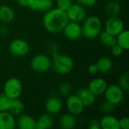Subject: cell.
Listing matches in <instances>:
<instances>
[{"instance_id": "cell-1", "label": "cell", "mask_w": 129, "mask_h": 129, "mask_svg": "<svg viewBox=\"0 0 129 129\" xmlns=\"http://www.w3.org/2000/svg\"><path fill=\"white\" fill-rule=\"evenodd\" d=\"M69 22L66 11L57 8H51L46 11L43 17V26L45 29L51 34L61 33Z\"/></svg>"}, {"instance_id": "cell-2", "label": "cell", "mask_w": 129, "mask_h": 129, "mask_svg": "<svg viewBox=\"0 0 129 129\" xmlns=\"http://www.w3.org/2000/svg\"><path fill=\"white\" fill-rule=\"evenodd\" d=\"M81 26L82 36L88 39H94L101 33L102 22L98 16L91 15L85 17Z\"/></svg>"}, {"instance_id": "cell-3", "label": "cell", "mask_w": 129, "mask_h": 129, "mask_svg": "<svg viewBox=\"0 0 129 129\" xmlns=\"http://www.w3.org/2000/svg\"><path fill=\"white\" fill-rule=\"evenodd\" d=\"M53 57L51 67L55 73L60 75H66L72 71L74 62L71 57L67 54H56Z\"/></svg>"}, {"instance_id": "cell-4", "label": "cell", "mask_w": 129, "mask_h": 129, "mask_svg": "<svg viewBox=\"0 0 129 129\" xmlns=\"http://www.w3.org/2000/svg\"><path fill=\"white\" fill-rule=\"evenodd\" d=\"M3 91L4 94L11 99L19 98L22 94L23 85L19 79L14 77L10 78L4 85Z\"/></svg>"}, {"instance_id": "cell-5", "label": "cell", "mask_w": 129, "mask_h": 129, "mask_svg": "<svg viewBox=\"0 0 129 129\" xmlns=\"http://www.w3.org/2000/svg\"><path fill=\"white\" fill-rule=\"evenodd\" d=\"M30 67L36 73H45L51 67V60L47 54H39L32 59Z\"/></svg>"}, {"instance_id": "cell-6", "label": "cell", "mask_w": 129, "mask_h": 129, "mask_svg": "<svg viewBox=\"0 0 129 129\" xmlns=\"http://www.w3.org/2000/svg\"><path fill=\"white\" fill-rule=\"evenodd\" d=\"M104 94L106 101L112 103L115 106L119 105L124 100V91L115 84L107 85Z\"/></svg>"}, {"instance_id": "cell-7", "label": "cell", "mask_w": 129, "mask_h": 129, "mask_svg": "<svg viewBox=\"0 0 129 129\" xmlns=\"http://www.w3.org/2000/svg\"><path fill=\"white\" fill-rule=\"evenodd\" d=\"M67 16L69 21L80 23L82 22L87 17V11L84 6L79 3L72 4L70 7L66 11Z\"/></svg>"}, {"instance_id": "cell-8", "label": "cell", "mask_w": 129, "mask_h": 129, "mask_svg": "<svg viewBox=\"0 0 129 129\" xmlns=\"http://www.w3.org/2000/svg\"><path fill=\"white\" fill-rule=\"evenodd\" d=\"M9 51L16 57H23L29 51V45L22 39H15L9 44Z\"/></svg>"}, {"instance_id": "cell-9", "label": "cell", "mask_w": 129, "mask_h": 129, "mask_svg": "<svg viewBox=\"0 0 129 129\" xmlns=\"http://www.w3.org/2000/svg\"><path fill=\"white\" fill-rule=\"evenodd\" d=\"M62 32L63 33L64 36L70 41H76L82 36V26L79 23L73 21H69Z\"/></svg>"}, {"instance_id": "cell-10", "label": "cell", "mask_w": 129, "mask_h": 129, "mask_svg": "<svg viewBox=\"0 0 129 129\" xmlns=\"http://www.w3.org/2000/svg\"><path fill=\"white\" fill-rule=\"evenodd\" d=\"M66 107L69 113L74 116L80 115L85 108L83 104L77 94H70L67 96L66 101Z\"/></svg>"}, {"instance_id": "cell-11", "label": "cell", "mask_w": 129, "mask_h": 129, "mask_svg": "<svg viewBox=\"0 0 129 129\" xmlns=\"http://www.w3.org/2000/svg\"><path fill=\"white\" fill-rule=\"evenodd\" d=\"M123 29H125V25L122 20L118 16L109 17L105 23V31L113 35L117 36Z\"/></svg>"}, {"instance_id": "cell-12", "label": "cell", "mask_w": 129, "mask_h": 129, "mask_svg": "<svg viewBox=\"0 0 129 129\" xmlns=\"http://www.w3.org/2000/svg\"><path fill=\"white\" fill-rule=\"evenodd\" d=\"M77 96L81 100L85 107H90L94 104L96 101V96L87 88H80L77 91Z\"/></svg>"}, {"instance_id": "cell-13", "label": "cell", "mask_w": 129, "mask_h": 129, "mask_svg": "<svg viewBox=\"0 0 129 129\" xmlns=\"http://www.w3.org/2000/svg\"><path fill=\"white\" fill-rule=\"evenodd\" d=\"M107 88V83L102 78H95L92 79L89 82L88 86V88L95 96L104 94Z\"/></svg>"}, {"instance_id": "cell-14", "label": "cell", "mask_w": 129, "mask_h": 129, "mask_svg": "<svg viewBox=\"0 0 129 129\" xmlns=\"http://www.w3.org/2000/svg\"><path fill=\"white\" fill-rule=\"evenodd\" d=\"M45 106L48 113L54 115L59 113L61 111L63 108V103L59 98L56 96H52L46 101Z\"/></svg>"}, {"instance_id": "cell-15", "label": "cell", "mask_w": 129, "mask_h": 129, "mask_svg": "<svg viewBox=\"0 0 129 129\" xmlns=\"http://www.w3.org/2000/svg\"><path fill=\"white\" fill-rule=\"evenodd\" d=\"M16 127L14 116L9 111L0 112V129H13Z\"/></svg>"}, {"instance_id": "cell-16", "label": "cell", "mask_w": 129, "mask_h": 129, "mask_svg": "<svg viewBox=\"0 0 129 129\" xmlns=\"http://www.w3.org/2000/svg\"><path fill=\"white\" fill-rule=\"evenodd\" d=\"M16 125L20 129H36V120L26 114H21L19 116Z\"/></svg>"}, {"instance_id": "cell-17", "label": "cell", "mask_w": 129, "mask_h": 129, "mask_svg": "<svg viewBox=\"0 0 129 129\" xmlns=\"http://www.w3.org/2000/svg\"><path fill=\"white\" fill-rule=\"evenodd\" d=\"M100 125L102 129H120L119 119L111 114L104 116L100 120Z\"/></svg>"}, {"instance_id": "cell-18", "label": "cell", "mask_w": 129, "mask_h": 129, "mask_svg": "<svg viewBox=\"0 0 129 129\" xmlns=\"http://www.w3.org/2000/svg\"><path fill=\"white\" fill-rule=\"evenodd\" d=\"M54 123L53 115L45 113L41 115L36 121V129H48L51 128Z\"/></svg>"}, {"instance_id": "cell-19", "label": "cell", "mask_w": 129, "mask_h": 129, "mask_svg": "<svg viewBox=\"0 0 129 129\" xmlns=\"http://www.w3.org/2000/svg\"><path fill=\"white\" fill-rule=\"evenodd\" d=\"M14 10L7 5H2L0 6V21L3 23H9L14 19Z\"/></svg>"}, {"instance_id": "cell-20", "label": "cell", "mask_w": 129, "mask_h": 129, "mask_svg": "<svg viewBox=\"0 0 129 129\" xmlns=\"http://www.w3.org/2000/svg\"><path fill=\"white\" fill-rule=\"evenodd\" d=\"M53 5V0H34L29 8L33 11L46 12L52 8Z\"/></svg>"}, {"instance_id": "cell-21", "label": "cell", "mask_w": 129, "mask_h": 129, "mask_svg": "<svg viewBox=\"0 0 129 129\" xmlns=\"http://www.w3.org/2000/svg\"><path fill=\"white\" fill-rule=\"evenodd\" d=\"M59 125L62 129H73L76 125V116L70 113L63 115L60 119Z\"/></svg>"}, {"instance_id": "cell-22", "label": "cell", "mask_w": 129, "mask_h": 129, "mask_svg": "<svg viewBox=\"0 0 129 129\" xmlns=\"http://www.w3.org/2000/svg\"><path fill=\"white\" fill-rule=\"evenodd\" d=\"M98 72L101 73H109L113 68V60L108 57H102L99 58L96 62Z\"/></svg>"}, {"instance_id": "cell-23", "label": "cell", "mask_w": 129, "mask_h": 129, "mask_svg": "<svg viewBox=\"0 0 129 129\" xmlns=\"http://www.w3.org/2000/svg\"><path fill=\"white\" fill-rule=\"evenodd\" d=\"M98 36L101 43L107 48H111L116 44V36L107 33L105 30L101 32Z\"/></svg>"}, {"instance_id": "cell-24", "label": "cell", "mask_w": 129, "mask_h": 129, "mask_svg": "<svg viewBox=\"0 0 129 129\" xmlns=\"http://www.w3.org/2000/svg\"><path fill=\"white\" fill-rule=\"evenodd\" d=\"M120 11H121L120 4L116 0H110L105 5V12L109 17L118 16Z\"/></svg>"}, {"instance_id": "cell-25", "label": "cell", "mask_w": 129, "mask_h": 129, "mask_svg": "<svg viewBox=\"0 0 129 129\" xmlns=\"http://www.w3.org/2000/svg\"><path fill=\"white\" fill-rule=\"evenodd\" d=\"M24 104L18 98L12 99L9 107L8 111L14 116H20L24 111Z\"/></svg>"}, {"instance_id": "cell-26", "label": "cell", "mask_w": 129, "mask_h": 129, "mask_svg": "<svg viewBox=\"0 0 129 129\" xmlns=\"http://www.w3.org/2000/svg\"><path fill=\"white\" fill-rule=\"evenodd\" d=\"M116 44L122 47L124 50L129 48V32L127 29H123L116 36Z\"/></svg>"}, {"instance_id": "cell-27", "label": "cell", "mask_w": 129, "mask_h": 129, "mask_svg": "<svg viewBox=\"0 0 129 129\" xmlns=\"http://www.w3.org/2000/svg\"><path fill=\"white\" fill-rule=\"evenodd\" d=\"M119 86L124 91H128L129 90V73L128 72L123 73L119 79Z\"/></svg>"}, {"instance_id": "cell-28", "label": "cell", "mask_w": 129, "mask_h": 129, "mask_svg": "<svg viewBox=\"0 0 129 129\" xmlns=\"http://www.w3.org/2000/svg\"><path fill=\"white\" fill-rule=\"evenodd\" d=\"M11 100L4 93L0 94V112L8 111Z\"/></svg>"}, {"instance_id": "cell-29", "label": "cell", "mask_w": 129, "mask_h": 129, "mask_svg": "<svg viewBox=\"0 0 129 129\" xmlns=\"http://www.w3.org/2000/svg\"><path fill=\"white\" fill-rule=\"evenodd\" d=\"M72 91V85L69 82H63L60 84L58 88L59 94L63 97H67L71 94Z\"/></svg>"}, {"instance_id": "cell-30", "label": "cell", "mask_w": 129, "mask_h": 129, "mask_svg": "<svg viewBox=\"0 0 129 129\" xmlns=\"http://www.w3.org/2000/svg\"><path fill=\"white\" fill-rule=\"evenodd\" d=\"M115 107L116 106L113 105L112 103H110V102H109L107 101H105L101 105V110L105 115H107V114H111L115 110Z\"/></svg>"}, {"instance_id": "cell-31", "label": "cell", "mask_w": 129, "mask_h": 129, "mask_svg": "<svg viewBox=\"0 0 129 129\" xmlns=\"http://www.w3.org/2000/svg\"><path fill=\"white\" fill-rule=\"evenodd\" d=\"M72 4H73L72 0H57V8L62 11H66Z\"/></svg>"}, {"instance_id": "cell-32", "label": "cell", "mask_w": 129, "mask_h": 129, "mask_svg": "<svg viewBox=\"0 0 129 129\" xmlns=\"http://www.w3.org/2000/svg\"><path fill=\"white\" fill-rule=\"evenodd\" d=\"M47 50L52 55L54 56V54H57V51H58V45L56 42H50L48 46H47Z\"/></svg>"}, {"instance_id": "cell-33", "label": "cell", "mask_w": 129, "mask_h": 129, "mask_svg": "<svg viewBox=\"0 0 129 129\" xmlns=\"http://www.w3.org/2000/svg\"><path fill=\"white\" fill-rule=\"evenodd\" d=\"M123 51H124V49L117 44H116L114 46H113L111 48V52H112L113 55H114L116 57H119V56L122 55V54L123 53Z\"/></svg>"}, {"instance_id": "cell-34", "label": "cell", "mask_w": 129, "mask_h": 129, "mask_svg": "<svg viewBox=\"0 0 129 129\" xmlns=\"http://www.w3.org/2000/svg\"><path fill=\"white\" fill-rule=\"evenodd\" d=\"M119 128L128 129L129 128V119L128 117L125 116L119 119Z\"/></svg>"}, {"instance_id": "cell-35", "label": "cell", "mask_w": 129, "mask_h": 129, "mask_svg": "<svg viewBox=\"0 0 129 129\" xmlns=\"http://www.w3.org/2000/svg\"><path fill=\"white\" fill-rule=\"evenodd\" d=\"M77 2L84 7H92L96 5L98 0H77Z\"/></svg>"}, {"instance_id": "cell-36", "label": "cell", "mask_w": 129, "mask_h": 129, "mask_svg": "<svg viewBox=\"0 0 129 129\" xmlns=\"http://www.w3.org/2000/svg\"><path fill=\"white\" fill-rule=\"evenodd\" d=\"M88 128L90 129H100L101 128V125H100V121L98 119H91L89 122L88 124Z\"/></svg>"}, {"instance_id": "cell-37", "label": "cell", "mask_w": 129, "mask_h": 129, "mask_svg": "<svg viewBox=\"0 0 129 129\" xmlns=\"http://www.w3.org/2000/svg\"><path fill=\"white\" fill-rule=\"evenodd\" d=\"M33 2L34 0H17L18 5L23 7H28V8H29L32 5Z\"/></svg>"}, {"instance_id": "cell-38", "label": "cell", "mask_w": 129, "mask_h": 129, "mask_svg": "<svg viewBox=\"0 0 129 129\" xmlns=\"http://www.w3.org/2000/svg\"><path fill=\"white\" fill-rule=\"evenodd\" d=\"M8 33H9V29L5 23H4L0 26V36H6L8 34Z\"/></svg>"}, {"instance_id": "cell-39", "label": "cell", "mask_w": 129, "mask_h": 129, "mask_svg": "<svg viewBox=\"0 0 129 129\" xmlns=\"http://www.w3.org/2000/svg\"><path fill=\"white\" fill-rule=\"evenodd\" d=\"M88 71L91 75H94V74L98 73V67H97L96 64L95 63L94 64H91L88 67Z\"/></svg>"}]
</instances>
